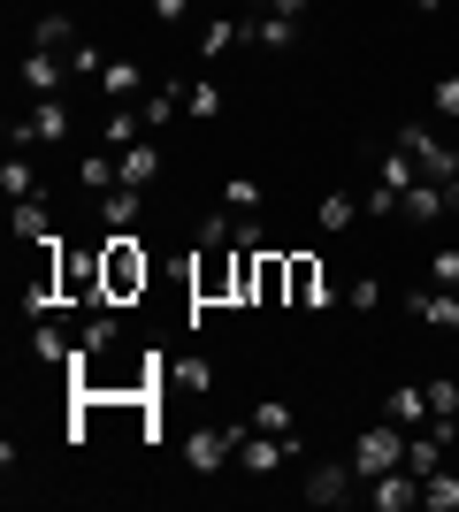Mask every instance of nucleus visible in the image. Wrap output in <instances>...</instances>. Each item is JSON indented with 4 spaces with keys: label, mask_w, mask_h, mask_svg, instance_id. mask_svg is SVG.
<instances>
[{
    "label": "nucleus",
    "mask_w": 459,
    "mask_h": 512,
    "mask_svg": "<svg viewBox=\"0 0 459 512\" xmlns=\"http://www.w3.org/2000/svg\"><path fill=\"white\" fill-rule=\"evenodd\" d=\"M398 146L414 153L421 184H444V207L459 214V138H444V130H429V123H398Z\"/></svg>",
    "instance_id": "1"
},
{
    "label": "nucleus",
    "mask_w": 459,
    "mask_h": 512,
    "mask_svg": "<svg viewBox=\"0 0 459 512\" xmlns=\"http://www.w3.org/2000/svg\"><path fill=\"white\" fill-rule=\"evenodd\" d=\"M100 276H108V306L138 299L153 283V260L138 253V230H108V245H100Z\"/></svg>",
    "instance_id": "2"
},
{
    "label": "nucleus",
    "mask_w": 459,
    "mask_h": 512,
    "mask_svg": "<svg viewBox=\"0 0 459 512\" xmlns=\"http://www.w3.org/2000/svg\"><path fill=\"white\" fill-rule=\"evenodd\" d=\"M345 459H352V474H360V490H368V482H375V474H391V467H406V428H360V436H352V451H345Z\"/></svg>",
    "instance_id": "3"
},
{
    "label": "nucleus",
    "mask_w": 459,
    "mask_h": 512,
    "mask_svg": "<svg viewBox=\"0 0 459 512\" xmlns=\"http://www.w3.org/2000/svg\"><path fill=\"white\" fill-rule=\"evenodd\" d=\"M245 428H253V421L192 428V436H184V467H192V474H222V467H238V444H245Z\"/></svg>",
    "instance_id": "4"
},
{
    "label": "nucleus",
    "mask_w": 459,
    "mask_h": 512,
    "mask_svg": "<svg viewBox=\"0 0 459 512\" xmlns=\"http://www.w3.org/2000/svg\"><path fill=\"white\" fill-rule=\"evenodd\" d=\"M414 184H421L414 153H406V146H398V138H391V146H383V169H375V184H368V192H360V199H368V214H398V199L414 192Z\"/></svg>",
    "instance_id": "5"
},
{
    "label": "nucleus",
    "mask_w": 459,
    "mask_h": 512,
    "mask_svg": "<svg viewBox=\"0 0 459 512\" xmlns=\"http://www.w3.org/2000/svg\"><path fill=\"white\" fill-rule=\"evenodd\" d=\"M291 451H299V436H268V428H245L238 467L253 474V482H268V474H284V467H291Z\"/></svg>",
    "instance_id": "6"
},
{
    "label": "nucleus",
    "mask_w": 459,
    "mask_h": 512,
    "mask_svg": "<svg viewBox=\"0 0 459 512\" xmlns=\"http://www.w3.org/2000/svg\"><path fill=\"white\" fill-rule=\"evenodd\" d=\"M284 306H337V291H329V276H322V260H314V253L284 260Z\"/></svg>",
    "instance_id": "7"
},
{
    "label": "nucleus",
    "mask_w": 459,
    "mask_h": 512,
    "mask_svg": "<svg viewBox=\"0 0 459 512\" xmlns=\"http://www.w3.org/2000/svg\"><path fill=\"white\" fill-rule=\"evenodd\" d=\"M16 77H23V92H31V100H46V92H69V77H77V62H69V54H54V46H31Z\"/></svg>",
    "instance_id": "8"
},
{
    "label": "nucleus",
    "mask_w": 459,
    "mask_h": 512,
    "mask_svg": "<svg viewBox=\"0 0 459 512\" xmlns=\"http://www.w3.org/2000/svg\"><path fill=\"white\" fill-rule=\"evenodd\" d=\"M345 497H360L352 459H322V467H306V505H345Z\"/></svg>",
    "instance_id": "9"
},
{
    "label": "nucleus",
    "mask_w": 459,
    "mask_h": 512,
    "mask_svg": "<svg viewBox=\"0 0 459 512\" xmlns=\"http://www.w3.org/2000/svg\"><path fill=\"white\" fill-rule=\"evenodd\" d=\"M360 497H368L375 512H414V505H421V474H414V467H391V474H375Z\"/></svg>",
    "instance_id": "10"
},
{
    "label": "nucleus",
    "mask_w": 459,
    "mask_h": 512,
    "mask_svg": "<svg viewBox=\"0 0 459 512\" xmlns=\"http://www.w3.org/2000/svg\"><path fill=\"white\" fill-rule=\"evenodd\" d=\"M406 314H414L421 329H444V337H452V329H459V291H444V283H421L414 299H406Z\"/></svg>",
    "instance_id": "11"
},
{
    "label": "nucleus",
    "mask_w": 459,
    "mask_h": 512,
    "mask_svg": "<svg viewBox=\"0 0 459 512\" xmlns=\"http://www.w3.org/2000/svg\"><path fill=\"white\" fill-rule=\"evenodd\" d=\"M245 46H268V54H291V46H299V23H291V16H268L261 0H253V8H245Z\"/></svg>",
    "instance_id": "12"
},
{
    "label": "nucleus",
    "mask_w": 459,
    "mask_h": 512,
    "mask_svg": "<svg viewBox=\"0 0 459 512\" xmlns=\"http://www.w3.org/2000/svg\"><path fill=\"white\" fill-rule=\"evenodd\" d=\"M115 344H123V321H115V306H85V321H77V352H85V360H108Z\"/></svg>",
    "instance_id": "13"
},
{
    "label": "nucleus",
    "mask_w": 459,
    "mask_h": 512,
    "mask_svg": "<svg viewBox=\"0 0 459 512\" xmlns=\"http://www.w3.org/2000/svg\"><path fill=\"white\" fill-rule=\"evenodd\" d=\"M230 46H245V8H222V16H207V31H199V62H222Z\"/></svg>",
    "instance_id": "14"
},
{
    "label": "nucleus",
    "mask_w": 459,
    "mask_h": 512,
    "mask_svg": "<svg viewBox=\"0 0 459 512\" xmlns=\"http://www.w3.org/2000/svg\"><path fill=\"white\" fill-rule=\"evenodd\" d=\"M314 214H322V237H345L352 222L368 214V199H360V192H345V184H329V192H322V207H314Z\"/></svg>",
    "instance_id": "15"
},
{
    "label": "nucleus",
    "mask_w": 459,
    "mask_h": 512,
    "mask_svg": "<svg viewBox=\"0 0 459 512\" xmlns=\"http://www.w3.org/2000/svg\"><path fill=\"white\" fill-rule=\"evenodd\" d=\"M115 169H123V184H131V192H146L153 176H161V146H153V138H138V146L115 153Z\"/></svg>",
    "instance_id": "16"
},
{
    "label": "nucleus",
    "mask_w": 459,
    "mask_h": 512,
    "mask_svg": "<svg viewBox=\"0 0 459 512\" xmlns=\"http://www.w3.org/2000/svg\"><path fill=\"white\" fill-rule=\"evenodd\" d=\"M8 230H16V245H46V237H54L46 199H16V207H8Z\"/></svg>",
    "instance_id": "17"
},
{
    "label": "nucleus",
    "mask_w": 459,
    "mask_h": 512,
    "mask_svg": "<svg viewBox=\"0 0 459 512\" xmlns=\"http://www.w3.org/2000/svg\"><path fill=\"white\" fill-rule=\"evenodd\" d=\"M391 421L406 428V436L437 421V413H429V383H398V390H391Z\"/></svg>",
    "instance_id": "18"
},
{
    "label": "nucleus",
    "mask_w": 459,
    "mask_h": 512,
    "mask_svg": "<svg viewBox=\"0 0 459 512\" xmlns=\"http://www.w3.org/2000/svg\"><path fill=\"white\" fill-rule=\"evenodd\" d=\"M161 390H192V398H207V390H215V367H207V360H161Z\"/></svg>",
    "instance_id": "19"
},
{
    "label": "nucleus",
    "mask_w": 459,
    "mask_h": 512,
    "mask_svg": "<svg viewBox=\"0 0 459 512\" xmlns=\"http://www.w3.org/2000/svg\"><path fill=\"white\" fill-rule=\"evenodd\" d=\"M0 184H8V207H16V199H39V192H46L39 169H31V153H8V161H0Z\"/></svg>",
    "instance_id": "20"
},
{
    "label": "nucleus",
    "mask_w": 459,
    "mask_h": 512,
    "mask_svg": "<svg viewBox=\"0 0 459 512\" xmlns=\"http://www.w3.org/2000/svg\"><path fill=\"white\" fill-rule=\"evenodd\" d=\"M31 123H39V138H46V146H62V138H69V100H62V92L31 100Z\"/></svg>",
    "instance_id": "21"
},
{
    "label": "nucleus",
    "mask_w": 459,
    "mask_h": 512,
    "mask_svg": "<svg viewBox=\"0 0 459 512\" xmlns=\"http://www.w3.org/2000/svg\"><path fill=\"white\" fill-rule=\"evenodd\" d=\"M31 46H54V54H69V46H77V23H69L62 8H46V16H31Z\"/></svg>",
    "instance_id": "22"
},
{
    "label": "nucleus",
    "mask_w": 459,
    "mask_h": 512,
    "mask_svg": "<svg viewBox=\"0 0 459 512\" xmlns=\"http://www.w3.org/2000/svg\"><path fill=\"white\" fill-rule=\"evenodd\" d=\"M184 115H192V123H215L222 115V85L215 77H184Z\"/></svg>",
    "instance_id": "23"
},
{
    "label": "nucleus",
    "mask_w": 459,
    "mask_h": 512,
    "mask_svg": "<svg viewBox=\"0 0 459 512\" xmlns=\"http://www.w3.org/2000/svg\"><path fill=\"white\" fill-rule=\"evenodd\" d=\"M437 214H452L444 207V184H414V192L398 199V222H437Z\"/></svg>",
    "instance_id": "24"
},
{
    "label": "nucleus",
    "mask_w": 459,
    "mask_h": 512,
    "mask_svg": "<svg viewBox=\"0 0 459 512\" xmlns=\"http://www.w3.org/2000/svg\"><path fill=\"white\" fill-rule=\"evenodd\" d=\"M100 92H108L115 107H131L138 92H146V77H138V62H108V69H100Z\"/></svg>",
    "instance_id": "25"
},
{
    "label": "nucleus",
    "mask_w": 459,
    "mask_h": 512,
    "mask_svg": "<svg viewBox=\"0 0 459 512\" xmlns=\"http://www.w3.org/2000/svg\"><path fill=\"white\" fill-rule=\"evenodd\" d=\"M100 222H108V230H131L138 222V192L131 184H108V192H100Z\"/></svg>",
    "instance_id": "26"
},
{
    "label": "nucleus",
    "mask_w": 459,
    "mask_h": 512,
    "mask_svg": "<svg viewBox=\"0 0 459 512\" xmlns=\"http://www.w3.org/2000/svg\"><path fill=\"white\" fill-rule=\"evenodd\" d=\"M421 512H459V474L452 467H437L421 482Z\"/></svg>",
    "instance_id": "27"
},
{
    "label": "nucleus",
    "mask_w": 459,
    "mask_h": 512,
    "mask_svg": "<svg viewBox=\"0 0 459 512\" xmlns=\"http://www.w3.org/2000/svg\"><path fill=\"white\" fill-rule=\"evenodd\" d=\"M429 413H437L429 428H452L459 421V375H429Z\"/></svg>",
    "instance_id": "28"
},
{
    "label": "nucleus",
    "mask_w": 459,
    "mask_h": 512,
    "mask_svg": "<svg viewBox=\"0 0 459 512\" xmlns=\"http://www.w3.org/2000/svg\"><path fill=\"white\" fill-rule=\"evenodd\" d=\"M138 130H146V115H138V107H108V123H100V138H108V146L123 153V146H138Z\"/></svg>",
    "instance_id": "29"
},
{
    "label": "nucleus",
    "mask_w": 459,
    "mask_h": 512,
    "mask_svg": "<svg viewBox=\"0 0 459 512\" xmlns=\"http://www.w3.org/2000/svg\"><path fill=\"white\" fill-rule=\"evenodd\" d=\"M253 428H268V436H299V413H291V398H261V406H253Z\"/></svg>",
    "instance_id": "30"
},
{
    "label": "nucleus",
    "mask_w": 459,
    "mask_h": 512,
    "mask_svg": "<svg viewBox=\"0 0 459 512\" xmlns=\"http://www.w3.org/2000/svg\"><path fill=\"white\" fill-rule=\"evenodd\" d=\"M345 306H352V314H383V283H375V276H352L345 283Z\"/></svg>",
    "instance_id": "31"
},
{
    "label": "nucleus",
    "mask_w": 459,
    "mask_h": 512,
    "mask_svg": "<svg viewBox=\"0 0 459 512\" xmlns=\"http://www.w3.org/2000/svg\"><path fill=\"white\" fill-rule=\"evenodd\" d=\"M429 107H437L444 123H459V69H444L437 85H429Z\"/></svg>",
    "instance_id": "32"
},
{
    "label": "nucleus",
    "mask_w": 459,
    "mask_h": 512,
    "mask_svg": "<svg viewBox=\"0 0 459 512\" xmlns=\"http://www.w3.org/2000/svg\"><path fill=\"white\" fill-rule=\"evenodd\" d=\"M222 207H238V214H261V184H253V176H230V184H222Z\"/></svg>",
    "instance_id": "33"
},
{
    "label": "nucleus",
    "mask_w": 459,
    "mask_h": 512,
    "mask_svg": "<svg viewBox=\"0 0 459 512\" xmlns=\"http://www.w3.org/2000/svg\"><path fill=\"white\" fill-rule=\"evenodd\" d=\"M429 283H444V291H459V245H444V253L429 260Z\"/></svg>",
    "instance_id": "34"
},
{
    "label": "nucleus",
    "mask_w": 459,
    "mask_h": 512,
    "mask_svg": "<svg viewBox=\"0 0 459 512\" xmlns=\"http://www.w3.org/2000/svg\"><path fill=\"white\" fill-rule=\"evenodd\" d=\"M69 62H77V77H100V69H108V54H100L92 39H77V46H69Z\"/></svg>",
    "instance_id": "35"
},
{
    "label": "nucleus",
    "mask_w": 459,
    "mask_h": 512,
    "mask_svg": "<svg viewBox=\"0 0 459 512\" xmlns=\"http://www.w3.org/2000/svg\"><path fill=\"white\" fill-rule=\"evenodd\" d=\"M261 299H284V260L261 253Z\"/></svg>",
    "instance_id": "36"
},
{
    "label": "nucleus",
    "mask_w": 459,
    "mask_h": 512,
    "mask_svg": "<svg viewBox=\"0 0 459 512\" xmlns=\"http://www.w3.org/2000/svg\"><path fill=\"white\" fill-rule=\"evenodd\" d=\"M146 8H153V23H184L192 16V0H146Z\"/></svg>",
    "instance_id": "37"
},
{
    "label": "nucleus",
    "mask_w": 459,
    "mask_h": 512,
    "mask_svg": "<svg viewBox=\"0 0 459 512\" xmlns=\"http://www.w3.org/2000/svg\"><path fill=\"white\" fill-rule=\"evenodd\" d=\"M268 16H291V23H306V8H314V0H261Z\"/></svg>",
    "instance_id": "38"
},
{
    "label": "nucleus",
    "mask_w": 459,
    "mask_h": 512,
    "mask_svg": "<svg viewBox=\"0 0 459 512\" xmlns=\"http://www.w3.org/2000/svg\"><path fill=\"white\" fill-rule=\"evenodd\" d=\"M414 8H421V16H437V8H444V0H414Z\"/></svg>",
    "instance_id": "39"
},
{
    "label": "nucleus",
    "mask_w": 459,
    "mask_h": 512,
    "mask_svg": "<svg viewBox=\"0 0 459 512\" xmlns=\"http://www.w3.org/2000/svg\"><path fill=\"white\" fill-rule=\"evenodd\" d=\"M452 436H459V421H452Z\"/></svg>",
    "instance_id": "40"
},
{
    "label": "nucleus",
    "mask_w": 459,
    "mask_h": 512,
    "mask_svg": "<svg viewBox=\"0 0 459 512\" xmlns=\"http://www.w3.org/2000/svg\"><path fill=\"white\" fill-rule=\"evenodd\" d=\"M452 138H459V130H452Z\"/></svg>",
    "instance_id": "41"
}]
</instances>
